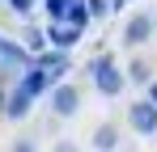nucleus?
<instances>
[{
    "mask_svg": "<svg viewBox=\"0 0 157 152\" xmlns=\"http://www.w3.org/2000/svg\"><path fill=\"white\" fill-rule=\"evenodd\" d=\"M89 80H94V89H98L102 97H119V93L128 89V76L119 72V63H115L110 51H102V55L89 59Z\"/></svg>",
    "mask_w": 157,
    "mask_h": 152,
    "instance_id": "1",
    "label": "nucleus"
},
{
    "mask_svg": "<svg viewBox=\"0 0 157 152\" xmlns=\"http://www.w3.org/2000/svg\"><path fill=\"white\" fill-rule=\"evenodd\" d=\"M153 30H157V21L149 13H132L128 25H123V42L128 47H144V42H153Z\"/></svg>",
    "mask_w": 157,
    "mask_h": 152,
    "instance_id": "2",
    "label": "nucleus"
},
{
    "mask_svg": "<svg viewBox=\"0 0 157 152\" xmlns=\"http://www.w3.org/2000/svg\"><path fill=\"white\" fill-rule=\"evenodd\" d=\"M51 110H55V118H72V114L81 110V89L68 85V80L55 85V89H51Z\"/></svg>",
    "mask_w": 157,
    "mask_h": 152,
    "instance_id": "3",
    "label": "nucleus"
},
{
    "mask_svg": "<svg viewBox=\"0 0 157 152\" xmlns=\"http://www.w3.org/2000/svg\"><path fill=\"white\" fill-rule=\"evenodd\" d=\"M128 127L136 131V135H153V131H157V110H153L144 97H136V101L128 106Z\"/></svg>",
    "mask_w": 157,
    "mask_h": 152,
    "instance_id": "4",
    "label": "nucleus"
},
{
    "mask_svg": "<svg viewBox=\"0 0 157 152\" xmlns=\"http://www.w3.org/2000/svg\"><path fill=\"white\" fill-rule=\"evenodd\" d=\"M43 34H47V42H51V51H64V55H68V51H72V47L81 42V38H85L81 30H72V25H64V21H51L47 30H43Z\"/></svg>",
    "mask_w": 157,
    "mask_h": 152,
    "instance_id": "5",
    "label": "nucleus"
},
{
    "mask_svg": "<svg viewBox=\"0 0 157 152\" xmlns=\"http://www.w3.org/2000/svg\"><path fill=\"white\" fill-rule=\"evenodd\" d=\"M51 89H55V80L43 72V68H34V63H30L26 76H21V93H30V97L38 101V97H51Z\"/></svg>",
    "mask_w": 157,
    "mask_h": 152,
    "instance_id": "6",
    "label": "nucleus"
},
{
    "mask_svg": "<svg viewBox=\"0 0 157 152\" xmlns=\"http://www.w3.org/2000/svg\"><path fill=\"white\" fill-rule=\"evenodd\" d=\"M0 63H4L9 72H26L34 59H30V51H26V47H17L13 38H0Z\"/></svg>",
    "mask_w": 157,
    "mask_h": 152,
    "instance_id": "7",
    "label": "nucleus"
},
{
    "mask_svg": "<svg viewBox=\"0 0 157 152\" xmlns=\"http://www.w3.org/2000/svg\"><path fill=\"white\" fill-rule=\"evenodd\" d=\"M68 63H72V59H68L64 51H51V47H47L38 59H34V68H43V72L51 76L55 85H64V72H68Z\"/></svg>",
    "mask_w": 157,
    "mask_h": 152,
    "instance_id": "8",
    "label": "nucleus"
},
{
    "mask_svg": "<svg viewBox=\"0 0 157 152\" xmlns=\"http://www.w3.org/2000/svg\"><path fill=\"white\" fill-rule=\"evenodd\" d=\"M30 106H34V97H30V93H21V85H17V89H9V97H4V118L21 123V118L30 114Z\"/></svg>",
    "mask_w": 157,
    "mask_h": 152,
    "instance_id": "9",
    "label": "nucleus"
},
{
    "mask_svg": "<svg viewBox=\"0 0 157 152\" xmlns=\"http://www.w3.org/2000/svg\"><path fill=\"white\" fill-rule=\"evenodd\" d=\"M89 144H94L98 152H115V148H119V127H115V123H98Z\"/></svg>",
    "mask_w": 157,
    "mask_h": 152,
    "instance_id": "10",
    "label": "nucleus"
},
{
    "mask_svg": "<svg viewBox=\"0 0 157 152\" xmlns=\"http://www.w3.org/2000/svg\"><path fill=\"white\" fill-rule=\"evenodd\" d=\"M123 76H128L132 85H144V89H149V85H153V68H149V63H144V59H132L128 68H123Z\"/></svg>",
    "mask_w": 157,
    "mask_h": 152,
    "instance_id": "11",
    "label": "nucleus"
},
{
    "mask_svg": "<svg viewBox=\"0 0 157 152\" xmlns=\"http://www.w3.org/2000/svg\"><path fill=\"white\" fill-rule=\"evenodd\" d=\"M85 9H89V21H94V17H106V13H110V4H106V0H85Z\"/></svg>",
    "mask_w": 157,
    "mask_h": 152,
    "instance_id": "12",
    "label": "nucleus"
},
{
    "mask_svg": "<svg viewBox=\"0 0 157 152\" xmlns=\"http://www.w3.org/2000/svg\"><path fill=\"white\" fill-rule=\"evenodd\" d=\"M4 4H9V9H13V13H21V17H26L30 9H34V0H4Z\"/></svg>",
    "mask_w": 157,
    "mask_h": 152,
    "instance_id": "13",
    "label": "nucleus"
},
{
    "mask_svg": "<svg viewBox=\"0 0 157 152\" xmlns=\"http://www.w3.org/2000/svg\"><path fill=\"white\" fill-rule=\"evenodd\" d=\"M51 152H81V148L72 144V139H55V148H51Z\"/></svg>",
    "mask_w": 157,
    "mask_h": 152,
    "instance_id": "14",
    "label": "nucleus"
},
{
    "mask_svg": "<svg viewBox=\"0 0 157 152\" xmlns=\"http://www.w3.org/2000/svg\"><path fill=\"white\" fill-rule=\"evenodd\" d=\"M13 152H34V139H17V144H13Z\"/></svg>",
    "mask_w": 157,
    "mask_h": 152,
    "instance_id": "15",
    "label": "nucleus"
},
{
    "mask_svg": "<svg viewBox=\"0 0 157 152\" xmlns=\"http://www.w3.org/2000/svg\"><path fill=\"white\" fill-rule=\"evenodd\" d=\"M144 101H149V106H153V110H157V80H153V85H149V93H144Z\"/></svg>",
    "mask_w": 157,
    "mask_h": 152,
    "instance_id": "16",
    "label": "nucleus"
},
{
    "mask_svg": "<svg viewBox=\"0 0 157 152\" xmlns=\"http://www.w3.org/2000/svg\"><path fill=\"white\" fill-rule=\"evenodd\" d=\"M4 97H9V89H4V85H0V114H4Z\"/></svg>",
    "mask_w": 157,
    "mask_h": 152,
    "instance_id": "17",
    "label": "nucleus"
},
{
    "mask_svg": "<svg viewBox=\"0 0 157 152\" xmlns=\"http://www.w3.org/2000/svg\"><path fill=\"white\" fill-rule=\"evenodd\" d=\"M106 4H110V9H119V4H128V0H106Z\"/></svg>",
    "mask_w": 157,
    "mask_h": 152,
    "instance_id": "18",
    "label": "nucleus"
}]
</instances>
